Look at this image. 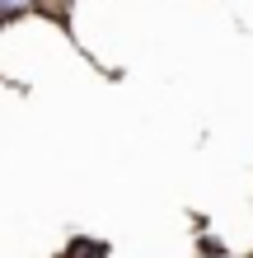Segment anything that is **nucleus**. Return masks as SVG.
<instances>
[{
  "label": "nucleus",
  "instance_id": "obj_1",
  "mask_svg": "<svg viewBox=\"0 0 253 258\" xmlns=\"http://www.w3.org/2000/svg\"><path fill=\"white\" fill-rule=\"evenodd\" d=\"M28 5H33V0H0V19H5V14H24Z\"/></svg>",
  "mask_w": 253,
  "mask_h": 258
}]
</instances>
